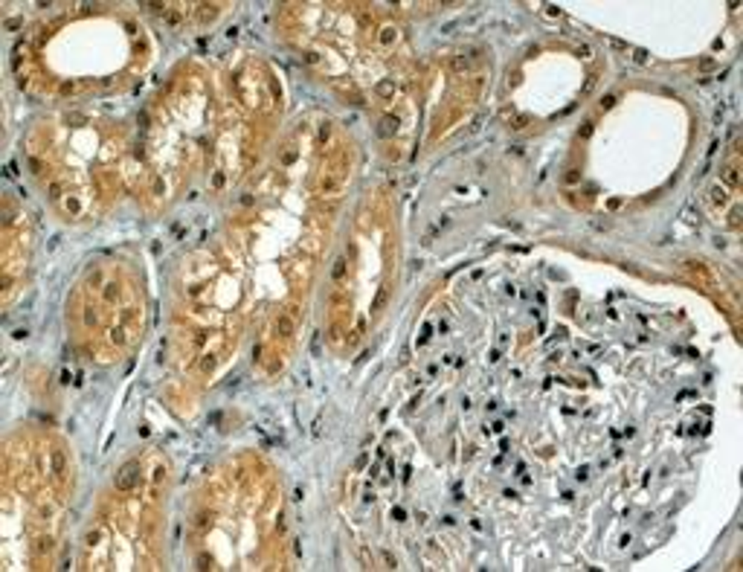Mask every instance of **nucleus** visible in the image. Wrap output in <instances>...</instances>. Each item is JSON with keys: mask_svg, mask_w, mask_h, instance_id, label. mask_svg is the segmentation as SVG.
<instances>
[{"mask_svg": "<svg viewBox=\"0 0 743 572\" xmlns=\"http://www.w3.org/2000/svg\"><path fill=\"white\" fill-rule=\"evenodd\" d=\"M139 483V462H125L123 468L116 471V476H113V488L116 491H134V485Z\"/></svg>", "mask_w": 743, "mask_h": 572, "instance_id": "f257e3e1", "label": "nucleus"}]
</instances>
